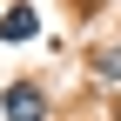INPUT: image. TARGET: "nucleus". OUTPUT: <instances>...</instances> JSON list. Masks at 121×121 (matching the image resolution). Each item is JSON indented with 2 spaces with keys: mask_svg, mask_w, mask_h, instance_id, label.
<instances>
[{
  "mask_svg": "<svg viewBox=\"0 0 121 121\" xmlns=\"http://www.w3.org/2000/svg\"><path fill=\"white\" fill-rule=\"evenodd\" d=\"M94 81H114V87H121V40L94 54Z\"/></svg>",
  "mask_w": 121,
  "mask_h": 121,
  "instance_id": "3",
  "label": "nucleus"
},
{
  "mask_svg": "<svg viewBox=\"0 0 121 121\" xmlns=\"http://www.w3.org/2000/svg\"><path fill=\"white\" fill-rule=\"evenodd\" d=\"M0 114H7V121H47V94H40V81H7Z\"/></svg>",
  "mask_w": 121,
  "mask_h": 121,
  "instance_id": "1",
  "label": "nucleus"
},
{
  "mask_svg": "<svg viewBox=\"0 0 121 121\" xmlns=\"http://www.w3.org/2000/svg\"><path fill=\"white\" fill-rule=\"evenodd\" d=\"M40 34V13L27 7V0H13L7 13H0V40H34Z\"/></svg>",
  "mask_w": 121,
  "mask_h": 121,
  "instance_id": "2",
  "label": "nucleus"
}]
</instances>
